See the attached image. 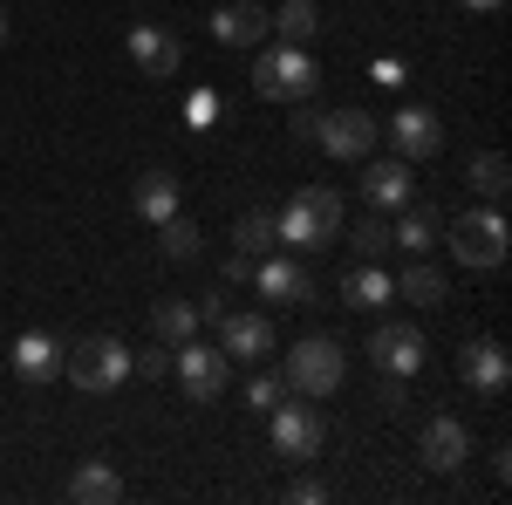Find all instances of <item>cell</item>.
Instances as JSON below:
<instances>
[{"label": "cell", "instance_id": "1", "mask_svg": "<svg viewBox=\"0 0 512 505\" xmlns=\"http://www.w3.org/2000/svg\"><path fill=\"white\" fill-rule=\"evenodd\" d=\"M274 233H280V246H294V253L335 246V239H342V198L328 192V185H301V192L287 198V212H274Z\"/></svg>", "mask_w": 512, "mask_h": 505}, {"label": "cell", "instance_id": "2", "mask_svg": "<svg viewBox=\"0 0 512 505\" xmlns=\"http://www.w3.org/2000/svg\"><path fill=\"white\" fill-rule=\"evenodd\" d=\"M287 396H308V403H321V396H335L342 389V376H349V355H342V342L335 335H301L294 349H287Z\"/></svg>", "mask_w": 512, "mask_h": 505}, {"label": "cell", "instance_id": "3", "mask_svg": "<svg viewBox=\"0 0 512 505\" xmlns=\"http://www.w3.org/2000/svg\"><path fill=\"white\" fill-rule=\"evenodd\" d=\"M130 369H137V355L123 349L117 335H89V342H76V349H62V376L76 389H89V396H110V389L130 383Z\"/></svg>", "mask_w": 512, "mask_h": 505}, {"label": "cell", "instance_id": "4", "mask_svg": "<svg viewBox=\"0 0 512 505\" xmlns=\"http://www.w3.org/2000/svg\"><path fill=\"white\" fill-rule=\"evenodd\" d=\"M315 82H321L315 55L294 48V41H287V48H267V55H253V96H267V103H308Z\"/></svg>", "mask_w": 512, "mask_h": 505}, {"label": "cell", "instance_id": "5", "mask_svg": "<svg viewBox=\"0 0 512 505\" xmlns=\"http://www.w3.org/2000/svg\"><path fill=\"white\" fill-rule=\"evenodd\" d=\"M506 246H512V233H506V212H499V205L451 219V253H458V267H472V273L506 267Z\"/></svg>", "mask_w": 512, "mask_h": 505}, {"label": "cell", "instance_id": "6", "mask_svg": "<svg viewBox=\"0 0 512 505\" xmlns=\"http://www.w3.org/2000/svg\"><path fill=\"white\" fill-rule=\"evenodd\" d=\"M171 376L185 383V396L192 403H219L226 396V376H233V362H226V349H205V342H178L171 349Z\"/></svg>", "mask_w": 512, "mask_h": 505}, {"label": "cell", "instance_id": "7", "mask_svg": "<svg viewBox=\"0 0 512 505\" xmlns=\"http://www.w3.org/2000/svg\"><path fill=\"white\" fill-rule=\"evenodd\" d=\"M267 437H274V458H294V465H301V458H315V451H321V437H328V430H321V417H315V403H308V396H294V403L280 396Z\"/></svg>", "mask_w": 512, "mask_h": 505}, {"label": "cell", "instance_id": "8", "mask_svg": "<svg viewBox=\"0 0 512 505\" xmlns=\"http://www.w3.org/2000/svg\"><path fill=\"white\" fill-rule=\"evenodd\" d=\"M376 137H383V130H376L369 110H321V117H315V144L328 157H342V164H362Z\"/></svg>", "mask_w": 512, "mask_h": 505}, {"label": "cell", "instance_id": "9", "mask_svg": "<svg viewBox=\"0 0 512 505\" xmlns=\"http://www.w3.org/2000/svg\"><path fill=\"white\" fill-rule=\"evenodd\" d=\"M458 383L472 389V396H485V403H499V396L512 389V362H506V349H499L492 335L465 342V349H458Z\"/></svg>", "mask_w": 512, "mask_h": 505}, {"label": "cell", "instance_id": "10", "mask_svg": "<svg viewBox=\"0 0 512 505\" xmlns=\"http://www.w3.org/2000/svg\"><path fill=\"white\" fill-rule=\"evenodd\" d=\"M424 335H417V321H383L376 335H369V355H376V369L383 376H417L424 369Z\"/></svg>", "mask_w": 512, "mask_h": 505}, {"label": "cell", "instance_id": "11", "mask_svg": "<svg viewBox=\"0 0 512 505\" xmlns=\"http://www.w3.org/2000/svg\"><path fill=\"white\" fill-rule=\"evenodd\" d=\"M123 48H130V62H137V76H151V82L178 76V62H185V41L171 35V28H158V21H137Z\"/></svg>", "mask_w": 512, "mask_h": 505}, {"label": "cell", "instance_id": "12", "mask_svg": "<svg viewBox=\"0 0 512 505\" xmlns=\"http://www.w3.org/2000/svg\"><path fill=\"white\" fill-rule=\"evenodd\" d=\"M390 137H396V157H437L444 151V123H437V110H424V103H403L390 117Z\"/></svg>", "mask_w": 512, "mask_h": 505}, {"label": "cell", "instance_id": "13", "mask_svg": "<svg viewBox=\"0 0 512 505\" xmlns=\"http://www.w3.org/2000/svg\"><path fill=\"white\" fill-rule=\"evenodd\" d=\"M417 458H424L431 471H458L465 458H472V430L458 424V417H431L424 437H417Z\"/></svg>", "mask_w": 512, "mask_h": 505}, {"label": "cell", "instance_id": "14", "mask_svg": "<svg viewBox=\"0 0 512 505\" xmlns=\"http://www.w3.org/2000/svg\"><path fill=\"white\" fill-rule=\"evenodd\" d=\"M219 349H226V362H260V355H274V321H267V314H226V321H219Z\"/></svg>", "mask_w": 512, "mask_h": 505}, {"label": "cell", "instance_id": "15", "mask_svg": "<svg viewBox=\"0 0 512 505\" xmlns=\"http://www.w3.org/2000/svg\"><path fill=\"white\" fill-rule=\"evenodd\" d=\"M212 41H226V48H260V41H267V7H260V0H226V7L212 14Z\"/></svg>", "mask_w": 512, "mask_h": 505}, {"label": "cell", "instance_id": "16", "mask_svg": "<svg viewBox=\"0 0 512 505\" xmlns=\"http://www.w3.org/2000/svg\"><path fill=\"white\" fill-rule=\"evenodd\" d=\"M253 287H260L267 301H280V308H287V301H308V294H315L308 267H301V260H274V253H267V260H253Z\"/></svg>", "mask_w": 512, "mask_h": 505}, {"label": "cell", "instance_id": "17", "mask_svg": "<svg viewBox=\"0 0 512 505\" xmlns=\"http://www.w3.org/2000/svg\"><path fill=\"white\" fill-rule=\"evenodd\" d=\"M14 376H21V383H55V376H62V342L41 335V328H28V335L14 342Z\"/></svg>", "mask_w": 512, "mask_h": 505}, {"label": "cell", "instance_id": "18", "mask_svg": "<svg viewBox=\"0 0 512 505\" xmlns=\"http://www.w3.org/2000/svg\"><path fill=\"white\" fill-rule=\"evenodd\" d=\"M362 198L369 205H410V157H390V164H362Z\"/></svg>", "mask_w": 512, "mask_h": 505}, {"label": "cell", "instance_id": "19", "mask_svg": "<svg viewBox=\"0 0 512 505\" xmlns=\"http://www.w3.org/2000/svg\"><path fill=\"white\" fill-rule=\"evenodd\" d=\"M178 178H171V171H144V178H137V219H144V226H164V219H171V212H178Z\"/></svg>", "mask_w": 512, "mask_h": 505}, {"label": "cell", "instance_id": "20", "mask_svg": "<svg viewBox=\"0 0 512 505\" xmlns=\"http://www.w3.org/2000/svg\"><path fill=\"white\" fill-rule=\"evenodd\" d=\"M465 185H472L485 205H506V192H512V164H506V151H478V157H472V171H465Z\"/></svg>", "mask_w": 512, "mask_h": 505}, {"label": "cell", "instance_id": "21", "mask_svg": "<svg viewBox=\"0 0 512 505\" xmlns=\"http://www.w3.org/2000/svg\"><path fill=\"white\" fill-rule=\"evenodd\" d=\"M390 287H396V294H403V301H417V308H437V301H444V294H451V287H444V273H437L431 260H424V253H417V260H410V267L396 273Z\"/></svg>", "mask_w": 512, "mask_h": 505}, {"label": "cell", "instance_id": "22", "mask_svg": "<svg viewBox=\"0 0 512 505\" xmlns=\"http://www.w3.org/2000/svg\"><path fill=\"white\" fill-rule=\"evenodd\" d=\"M390 246H403V253H431L437 246V212L431 205H403V219L390 226Z\"/></svg>", "mask_w": 512, "mask_h": 505}, {"label": "cell", "instance_id": "23", "mask_svg": "<svg viewBox=\"0 0 512 505\" xmlns=\"http://www.w3.org/2000/svg\"><path fill=\"white\" fill-rule=\"evenodd\" d=\"M151 328H158L164 349H178V342H192V335H198V308L171 294V301H158V308H151Z\"/></svg>", "mask_w": 512, "mask_h": 505}, {"label": "cell", "instance_id": "24", "mask_svg": "<svg viewBox=\"0 0 512 505\" xmlns=\"http://www.w3.org/2000/svg\"><path fill=\"white\" fill-rule=\"evenodd\" d=\"M342 301H349V308L362 314V308H383V301H396V287H390V273H376L369 260H362V267H355L349 280H342Z\"/></svg>", "mask_w": 512, "mask_h": 505}, {"label": "cell", "instance_id": "25", "mask_svg": "<svg viewBox=\"0 0 512 505\" xmlns=\"http://www.w3.org/2000/svg\"><path fill=\"white\" fill-rule=\"evenodd\" d=\"M69 499H82V505H117L123 499V478L110 465H96V458H89V465L76 471V485H69Z\"/></svg>", "mask_w": 512, "mask_h": 505}, {"label": "cell", "instance_id": "26", "mask_svg": "<svg viewBox=\"0 0 512 505\" xmlns=\"http://www.w3.org/2000/svg\"><path fill=\"white\" fill-rule=\"evenodd\" d=\"M267 28H280V41H294V48H308L321 28V14H315V0H287L280 14H267Z\"/></svg>", "mask_w": 512, "mask_h": 505}, {"label": "cell", "instance_id": "27", "mask_svg": "<svg viewBox=\"0 0 512 505\" xmlns=\"http://www.w3.org/2000/svg\"><path fill=\"white\" fill-rule=\"evenodd\" d=\"M233 246L246 253V260H267V253L280 246V233H274V212H246V219L233 226Z\"/></svg>", "mask_w": 512, "mask_h": 505}, {"label": "cell", "instance_id": "28", "mask_svg": "<svg viewBox=\"0 0 512 505\" xmlns=\"http://www.w3.org/2000/svg\"><path fill=\"white\" fill-rule=\"evenodd\" d=\"M158 233H164V253H171V260H198V246H205V239H198V226L185 219V212H171Z\"/></svg>", "mask_w": 512, "mask_h": 505}, {"label": "cell", "instance_id": "29", "mask_svg": "<svg viewBox=\"0 0 512 505\" xmlns=\"http://www.w3.org/2000/svg\"><path fill=\"white\" fill-rule=\"evenodd\" d=\"M280 396H287V376H274V369H267V376H253V383H246V403H253V410H274Z\"/></svg>", "mask_w": 512, "mask_h": 505}, {"label": "cell", "instance_id": "30", "mask_svg": "<svg viewBox=\"0 0 512 505\" xmlns=\"http://www.w3.org/2000/svg\"><path fill=\"white\" fill-rule=\"evenodd\" d=\"M355 246H362V260L390 253V226H383V219H362V233H355Z\"/></svg>", "mask_w": 512, "mask_h": 505}, {"label": "cell", "instance_id": "31", "mask_svg": "<svg viewBox=\"0 0 512 505\" xmlns=\"http://www.w3.org/2000/svg\"><path fill=\"white\" fill-rule=\"evenodd\" d=\"M212 117H219V96H212V89H198L192 103H185V123H198V130H205Z\"/></svg>", "mask_w": 512, "mask_h": 505}, {"label": "cell", "instance_id": "32", "mask_svg": "<svg viewBox=\"0 0 512 505\" xmlns=\"http://www.w3.org/2000/svg\"><path fill=\"white\" fill-rule=\"evenodd\" d=\"M192 308H198V321H226V314H233V308H226V287H212V294H198Z\"/></svg>", "mask_w": 512, "mask_h": 505}, {"label": "cell", "instance_id": "33", "mask_svg": "<svg viewBox=\"0 0 512 505\" xmlns=\"http://www.w3.org/2000/svg\"><path fill=\"white\" fill-rule=\"evenodd\" d=\"M369 76L383 82V89H403V62H396V55H383V62H376V69H369Z\"/></svg>", "mask_w": 512, "mask_h": 505}, {"label": "cell", "instance_id": "34", "mask_svg": "<svg viewBox=\"0 0 512 505\" xmlns=\"http://www.w3.org/2000/svg\"><path fill=\"white\" fill-rule=\"evenodd\" d=\"M287 499H294V505H321V499H328V485H315V478H301V485H294Z\"/></svg>", "mask_w": 512, "mask_h": 505}, {"label": "cell", "instance_id": "35", "mask_svg": "<svg viewBox=\"0 0 512 505\" xmlns=\"http://www.w3.org/2000/svg\"><path fill=\"white\" fill-rule=\"evenodd\" d=\"M376 403H383V410H390V417H396V410H403V376H390V383L376 389Z\"/></svg>", "mask_w": 512, "mask_h": 505}, {"label": "cell", "instance_id": "36", "mask_svg": "<svg viewBox=\"0 0 512 505\" xmlns=\"http://www.w3.org/2000/svg\"><path fill=\"white\" fill-rule=\"evenodd\" d=\"M144 376H171V349H144Z\"/></svg>", "mask_w": 512, "mask_h": 505}, {"label": "cell", "instance_id": "37", "mask_svg": "<svg viewBox=\"0 0 512 505\" xmlns=\"http://www.w3.org/2000/svg\"><path fill=\"white\" fill-rule=\"evenodd\" d=\"M458 7H472V14H499L506 0H458Z\"/></svg>", "mask_w": 512, "mask_h": 505}, {"label": "cell", "instance_id": "38", "mask_svg": "<svg viewBox=\"0 0 512 505\" xmlns=\"http://www.w3.org/2000/svg\"><path fill=\"white\" fill-rule=\"evenodd\" d=\"M0 48H7V7H0Z\"/></svg>", "mask_w": 512, "mask_h": 505}]
</instances>
